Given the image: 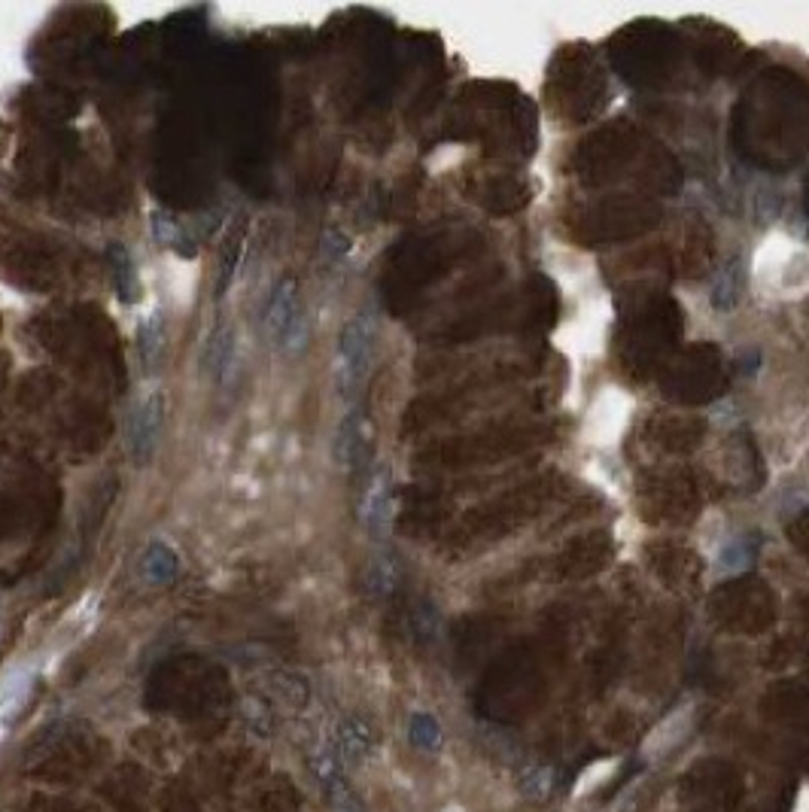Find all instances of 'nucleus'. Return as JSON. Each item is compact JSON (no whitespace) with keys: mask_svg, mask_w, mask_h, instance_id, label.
Segmentation results:
<instances>
[{"mask_svg":"<svg viewBox=\"0 0 809 812\" xmlns=\"http://www.w3.org/2000/svg\"><path fill=\"white\" fill-rule=\"evenodd\" d=\"M393 472L387 463L365 472V487L359 496V524L375 542H384L393 530Z\"/></svg>","mask_w":809,"mask_h":812,"instance_id":"20e7f679","label":"nucleus"},{"mask_svg":"<svg viewBox=\"0 0 809 812\" xmlns=\"http://www.w3.org/2000/svg\"><path fill=\"white\" fill-rule=\"evenodd\" d=\"M165 414H168V402L159 384H150L137 393L128 411V451L137 466H146L156 457L162 429H165Z\"/></svg>","mask_w":809,"mask_h":812,"instance_id":"7ed1b4c3","label":"nucleus"},{"mask_svg":"<svg viewBox=\"0 0 809 812\" xmlns=\"http://www.w3.org/2000/svg\"><path fill=\"white\" fill-rule=\"evenodd\" d=\"M411 743L423 752H438L441 749V724L429 715V712H417L411 715Z\"/></svg>","mask_w":809,"mask_h":812,"instance_id":"9b49d317","label":"nucleus"},{"mask_svg":"<svg viewBox=\"0 0 809 812\" xmlns=\"http://www.w3.org/2000/svg\"><path fill=\"white\" fill-rule=\"evenodd\" d=\"M350 250V241L341 235V232H335V229H329L326 235H323V253L329 256V262H341V256Z\"/></svg>","mask_w":809,"mask_h":812,"instance_id":"ddd939ff","label":"nucleus"},{"mask_svg":"<svg viewBox=\"0 0 809 812\" xmlns=\"http://www.w3.org/2000/svg\"><path fill=\"white\" fill-rule=\"evenodd\" d=\"M107 265H110V277H113V292L122 305H134L140 299V277L134 268V259L128 253L125 244L110 241L107 244Z\"/></svg>","mask_w":809,"mask_h":812,"instance_id":"0eeeda50","label":"nucleus"},{"mask_svg":"<svg viewBox=\"0 0 809 812\" xmlns=\"http://www.w3.org/2000/svg\"><path fill=\"white\" fill-rule=\"evenodd\" d=\"M201 362H204V372L210 375L213 387H229V381L235 378V365H238V332H235L232 320L213 323L207 344H204V353H201Z\"/></svg>","mask_w":809,"mask_h":812,"instance_id":"423d86ee","label":"nucleus"},{"mask_svg":"<svg viewBox=\"0 0 809 812\" xmlns=\"http://www.w3.org/2000/svg\"><path fill=\"white\" fill-rule=\"evenodd\" d=\"M244 250H247V226H235L223 244V253H219V271H216V283H213V295L216 299H223L229 292V286L235 283L238 277V268L244 262Z\"/></svg>","mask_w":809,"mask_h":812,"instance_id":"1a4fd4ad","label":"nucleus"},{"mask_svg":"<svg viewBox=\"0 0 809 812\" xmlns=\"http://www.w3.org/2000/svg\"><path fill=\"white\" fill-rule=\"evenodd\" d=\"M335 466L359 472L372 457V423L359 405H350L335 429Z\"/></svg>","mask_w":809,"mask_h":812,"instance_id":"39448f33","label":"nucleus"},{"mask_svg":"<svg viewBox=\"0 0 809 812\" xmlns=\"http://www.w3.org/2000/svg\"><path fill=\"white\" fill-rule=\"evenodd\" d=\"M396 578H399V566H396L393 557L381 554V557L372 560V566H369V590L375 597H387L390 590L396 587Z\"/></svg>","mask_w":809,"mask_h":812,"instance_id":"f8f14e48","label":"nucleus"},{"mask_svg":"<svg viewBox=\"0 0 809 812\" xmlns=\"http://www.w3.org/2000/svg\"><path fill=\"white\" fill-rule=\"evenodd\" d=\"M143 572H146V578L156 581V584H165V581L177 578L180 560H177L174 548H168L165 542H153L150 548H146V554H143Z\"/></svg>","mask_w":809,"mask_h":812,"instance_id":"9d476101","label":"nucleus"},{"mask_svg":"<svg viewBox=\"0 0 809 812\" xmlns=\"http://www.w3.org/2000/svg\"><path fill=\"white\" fill-rule=\"evenodd\" d=\"M378 356V320L369 311L353 314L335 344V396L350 408L372 378Z\"/></svg>","mask_w":809,"mask_h":812,"instance_id":"f257e3e1","label":"nucleus"},{"mask_svg":"<svg viewBox=\"0 0 809 812\" xmlns=\"http://www.w3.org/2000/svg\"><path fill=\"white\" fill-rule=\"evenodd\" d=\"M262 326H265L271 347H277L286 356H299L308 347L311 320H308V308H305L296 277L283 274L271 286L265 311H262Z\"/></svg>","mask_w":809,"mask_h":812,"instance_id":"f03ea898","label":"nucleus"},{"mask_svg":"<svg viewBox=\"0 0 809 812\" xmlns=\"http://www.w3.org/2000/svg\"><path fill=\"white\" fill-rule=\"evenodd\" d=\"M165 341H168L165 314L159 308H153L137 323V359L143 365V372H153V368L159 365V359L165 353Z\"/></svg>","mask_w":809,"mask_h":812,"instance_id":"6e6552de","label":"nucleus"}]
</instances>
